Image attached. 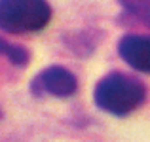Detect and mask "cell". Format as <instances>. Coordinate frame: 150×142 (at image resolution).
I'll list each match as a JSON object with an SVG mask.
<instances>
[{
    "label": "cell",
    "mask_w": 150,
    "mask_h": 142,
    "mask_svg": "<svg viewBox=\"0 0 150 142\" xmlns=\"http://www.w3.org/2000/svg\"><path fill=\"white\" fill-rule=\"evenodd\" d=\"M118 51L131 68L150 74V36L127 34L120 40Z\"/></svg>",
    "instance_id": "277c9868"
},
{
    "label": "cell",
    "mask_w": 150,
    "mask_h": 142,
    "mask_svg": "<svg viewBox=\"0 0 150 142\" xmlns=\"http://www.w3.org/2000/svg\"><path fill=\"white\" fill-rule=\"evenodd\" d=\"M0 55H6V57L17 66H23V65L29 63V51L19 47V46L10 44V42H6L4 38H0Z\"/></svg>",
    "instance_id": "8992f818"
},
{
    "label": "cell",
    "mask_w": 150,
    "mask_h": 142,
    "mask_svg": "<svg viewBox=\"0 0 150 142\" xmlns=\"http://www.w3.org/2000/svg\"><path fill=\"white\" fill-rule=\"evenodd\" d=\"M120 6L124 8V23L150 27V0H120Z\"/></svg>",
    "instance_id": "5b68a950"
},
{
    "label": "cell",
    "mask_w": 150,
    "mask_h": 142,
    "mask_svg": "<svg viewBox=\"0 0 150 142\" xmlns=\"http://www.w3.org/2000/svg\"><path fill=\"white\" fill-rule=\"evenodd\" d=\"M78 89V80L65 66H50L34 76L30 82V91L36 97L51 95V97H70Z\"/></svg>",
    "instance_id": "3957f363"
},
{
    "label": "cell",
    "mask_w": 150,
    "mask_h": 142,
    "mask_svg": "<svg viewBox=\"0 0 150 142\" xmlns=\"http://www.w3.org/2000/svg\"><path fill=\"white\" fill-rule=\"evenodd\" d=\"M146 98V87L141 80L122 72H110L95 87V104L112 116H127Z\"/></svg>",
    "instance_id": "6da1fadb"
},
{
    "label": "cell",
    "mask_w": 150,
    "mask_h": 142,
    "mask_svg": "<svg viewBox=\"0 0 150 142\" xmlns=\"http://www.w3.org/2000/svg\"><path fill=\"white\" fill-rule=\"evenodd\" d=\"M51 19L46 0H0V29L11 34L42 30Z\"/></svg>",
    "instance_id": "7a4b0ae2"
}]
</instances>
